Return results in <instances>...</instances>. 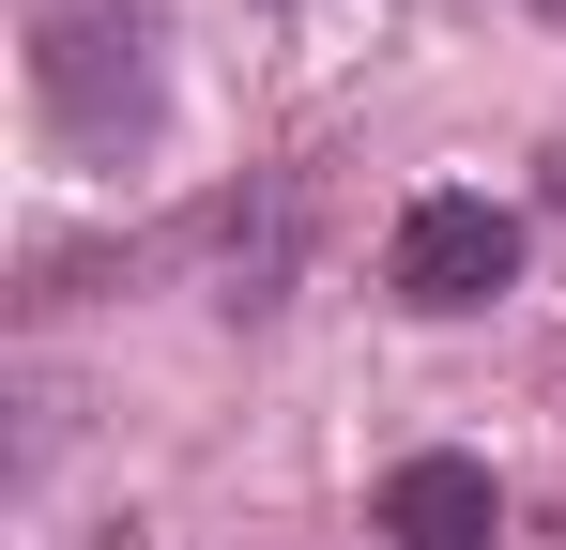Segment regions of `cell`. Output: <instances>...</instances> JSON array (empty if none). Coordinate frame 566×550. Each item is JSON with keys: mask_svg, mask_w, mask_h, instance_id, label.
Wrapping results in <instances>:
<instances>
[{"mask_svg": "<svg viewBox=\"0 0 566 550\" xmlns=\"http://www.w3.org/2000/svg\"><path fill=\"white\" fill-rule=\"evenodd\" d=\"M31 107L62 154L93 169H138L154 123H169V77H154V0H31Z\"/></svg>", "mask_w": 566, "mask_h": 550, "instance_id": "6da1fadb", "label": "cell"}, {"mask_svg": "<svg viewBox=\"0 0 566 550\" xmlns=\"http://www.w3.org/2000/svg\"><path fill=\"white\" fill-rule=\"evenodd\" d=\"M505 275H521V214H505V199H474V183H429V199H398V230H382V290H398V306H429V321H474Z\"/></svg>", "mask_w": 566, "mask_h": 550, "instance_id": "7a4b0ae2", "label": "cell"}, {"mask_svg": "<svg viewBox=\"0 0 566 550\" xmlns=\"http://www.w3.org/2000/svg\"><path fill=\"white\" fill-rule=\"evenodd\" d=\"M382 536H398V550H505V489H490V458H460V444L382 458Z\"/></svg>", "mask_w": 566, "mask_h": 550, "instance_id": "3957f363", "label": "cell"}, {"mask_svg": "<svg viewBox=\"0 0 566 550\" xmlns=\"http://www.w3.org/2000/svg\"><path fill=\"white\" fill-rule=\"evenodd\" d=\"M536 15H552V31H566V0H536Z\"/></svg>", "mask_w": 566, "mask_h": 550, "instance_id": "277c9868", "label": "cell"}, {"mask_svg": "<svg viewBox=\"0 0 566 550\" xmlns=\"http://www.w3.org/2000/svg\"><path fill=\"white\" fill-rule=\"evenodd\" d=\"M552 199H566V169H552Z\"/></svg>", "mask_w": 566, "mask_h": 550, "instance_id": "5b68a950", "label": "cell"}]
</instances>
